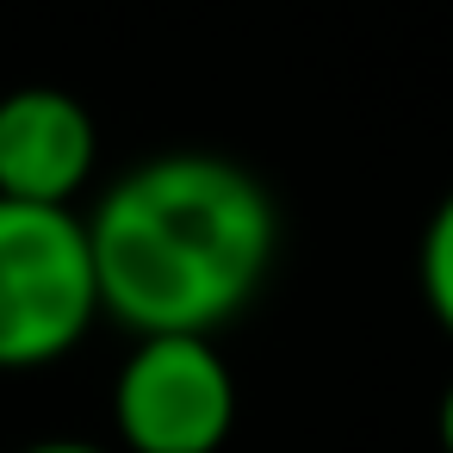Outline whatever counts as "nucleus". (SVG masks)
<instances>
[{"mask_svg":"<svg viewBox=\"0 0 453 453\" xmlns=\"http://www.w3.org/2000/svg\"><path fill=\"white\" fill-rule=\"evenodd\" d=\"M416 280H422V304L434 317V329L453 342V187L441 193V205L422 224V249H416Z\"/></svg>","mask_w":453,"mask_h":453,"instance_id":"nucleus-5","label":"nucleus"},{"mask_svg":"<svg viewBox=\"0 0 453 453\" xmlns=\"http://www.w3.org/2000/svg\"><path fill=\"white\" fill-rule=\"evenodd\" d=\"M19 453H106L100 441H75V434H57V441H32V447H19Z\"/></svg>","mask_w":453,"mask_h":453,"instance_id":"nucleus-7","label":"nucleus"},{"mask_svg":"<svg viewBox=\"0 0 453 453\" xmlns=\"http://www.w3.org/2000/svg\"><path fill=\"white\" fill-rule=\"evenodd\" d=\"M434 441H441V453H453V379H447V391L434 403Z\"/></svg>","mask_w":453,"mask_h":453,"instance_id":"nucleus-6","label":"nucleus"},{"mask_svg":"<svg viewBox=\"0 0 453 453\" xmlns=\"http://www.w3.org/2000/svg\"><path fill=\"white\" fill-rule=\"evenodd\" d=\"M100 174L94 112L50 81L0 94V199L75 205Z\"/></svg>","mask_w":453,"mask_h":453,"instance_id":"nucleus-4","label":"nucleus"},{"mask_svg":"<svg viewBox=\"0 0 453 453\" xmlns=\"http://www.w3.org/2000/svg\"><path fill=\"white\" fill-rule=\"evenodd\" d=\"M125 453H218L236 428V379L211 335H137L112 379Z\"/></svg>","mask_w":453,"mask_h":453,"instance_id":"nucleus-3","label":"nucleus"},{"mask_svg":"<svg viewBox=\"0 0 453 453\" xmlns=\"http://www.w3.org/2000/svg\"><path fill=\"white\" fill-rule=\"evenodd\" d=\"M88 218L75 205L0 199V372H44L100 323Z\"/></svg>","mask_w":453,"mask_h":453,"instance_id":"nucleus-2","label":"nucleus"},{"mask_svg":"<svg viewBox=\"0 0 453 453\" xmlns=\"http://www.w3.org/2000/svg\"><path fill=\"white\" fill-rule=\"evenodd\" d=\"M88 242L100 311L131 335H218L273 273L280 211L255 168L168 150L106 180Z\"/></svg>","mask_w":453,"mask_h":453,"instance_id":"nucleus-1","label":"nucleus"}]
</instances>
